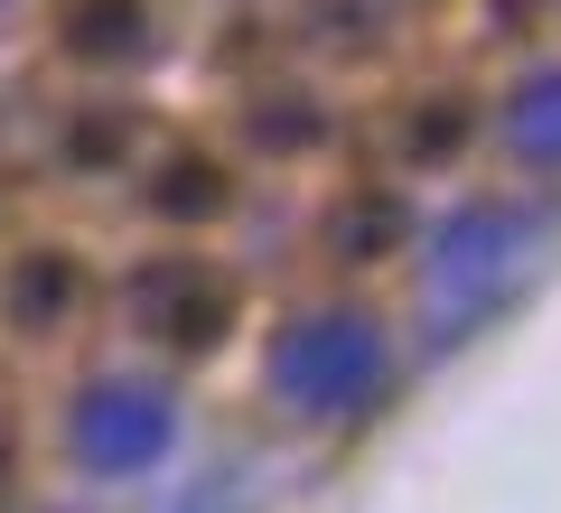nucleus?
I'll return each instance as SVG.
<instances>
[{"instance_id":"obj_4","label":"nucleus","mask_w":561,"mask_h":513,"mask_svg":"<svg viewBox=\"0 0 561 513\" xmlns=\"http://www.w3.org/2000/svg\"><path fill=\"white\" fill-rule=\"evenodd\" d=\"M66 299H76V271H66L57 253H38V261H20V271H10V308H20V327H57Z\"/></svg>"},{"instance_id":"obj_3","label":"nucleus","mask_w":561,"mask_h":513,"mask_svg":"<svg viewBox=\"0 0 561 513\" xmlns=\"http://www.w3.org/2000/svg\"><path fill=\"white\" fill-rule=\"evenodd\" d=\"M140 317H150V336L206 355V346L234 327V290H225L216 271H150L140 280Z\"/></svg>"},{"instance_id":"obj_5","label":"nucleus","mask_w":561,"mask_h":513,"mask_svg":"<svg viewBox=\"0 0 561 513\" xmlns=\"http://www.w3.org/2000/svg\"><path fill=\"white\" fill-rule=\"evenodd\" d=\"M216 197H225V178L206 168V159H179L160 178V215H216Z\"/></svg>"},{"instance_id":"obj_1","label":"nucleus","mask_w":561,"mask_h":513,"mask_svg":"<svg viewBox=\"0 0 561 513\" xmlns=\"http://www.w3.org/2000/svg\"><path fill=\"white\" fill-rule=\"evenodd\" d=\"M375 374H383V336L365 327V317H337V308L300 317V327L280 336V355H272V393L290 401V411H319V420L356 411Z\"/></svg>"},{"instance_id":"obj_2","label":"nucleus","mask_w":561,"mask_h":513,"mask_svg":"<svg viewBox=\"0 0 561 513\" xmlns=\"http://www.w3.org/2000/svg\"><path fill=\"white\" fill-rule=\"evenodd\" d=\"M160 448H169V393H150V383H94V393L76 401V457L84 467L131 476Z\"/></svg>"},{"instance_id":"obj_6","label":"nucleus","mask_w":561,"mask_h":513,"mask_svg":"<svg viewBox=\"0 0 561 513\" xmlns=\"http://www.w3.org/2000/svg\"><path fill=\"white\" fill-rule=\"evenodd\" d=\"M515 121H524V150H561V84H542Z\"/></svg>"}]
</instances>
